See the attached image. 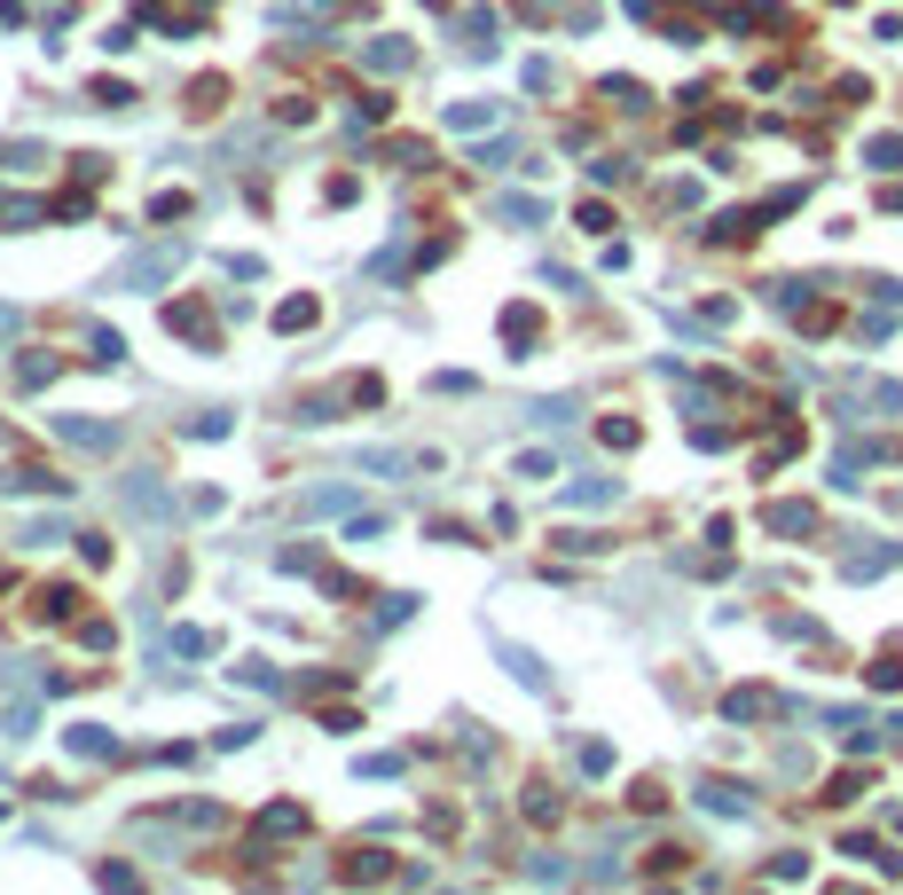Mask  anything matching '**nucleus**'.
I'll return each instance as SVG.
<instances>
[{"label":"nucleus","instance_id":"1","mask_svg":"<svg viewBox=\"0 0 903 895\" xmlns=\"http://www.w3.org/2000/svg\"><path fill=\"white\" fill-rule=\"evenodd\" d=\"M126 503H134L142 518H157V511H165V495L150 487V472H134V480H126Z\"/></svg>","mask_w":903,"mask_h":895},{"label":"nucleus","instance_id":"2","mask_svg":"<svg viewBox=\"0 0 903 895\" xmlns=\"http://www.w3.org/2000/svg\"><path fill=\"white\" fill-rule=\"evenodd\" d=\"M63 440H79V448H111L103 424H79V416H63Z\"/></svg>","mask_w":903,"mask_h":895}]
</instances>
